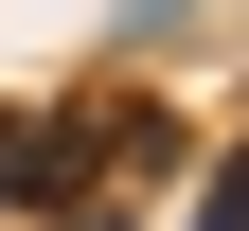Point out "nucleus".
I'll return each instance as SVG.
<instances>
[{
  "label": "nucleus",
  "mask_w": 249,
  "mask_h": 231,
  "mask_svg": "<svg viewBox=\"0 0 249 231\" xmlns=\"http://www.w3.org/2000/svg\"><path fill=\"white\" fill-rule=\"evenodd\" d=\"M53 178H71V124H53V142H36V124H0V195H53Z\"/></svg>",
  "instance_id": "obj_1"
}]
</instances>
